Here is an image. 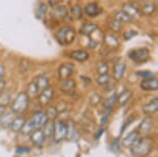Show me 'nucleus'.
<instances>
[{
	"label": "nucleus",
	"instance_id": "obj_3",
	"mask_svg": "<svg viewBox=\"0 0 158 157\" xmlns=\"http://www.w3.org/2000/svg\"><path fill=\"white\" fill-rule=\"evenodd\" d=\"M76 37L77 32L71 26H63V27L59 28L55 34L56 40L58 41L59 44H61L63 47H67L71 44L76 40Z\"/></svg>",
	"mask_w": 158,
	"mask_h": 157
},
{
	"label": "nucleus",
	"instance_id": "obj_36",
	"mask_svg": "<svg viewBox=\"0 0 158 157\" xmlns=\"http://www.w3.org/2000/svg\"><path fill=\"white\" fill-rule=\"evenodd\" d=\"M11 102L10 99V92H6V91H3L2 93H0V105L6 108L7 105H10Z\"/></svg>",
	"mask_w": 158,
	"mask_h": 157
},
{
	"label": "nucleus",
	"instance_id": "obj_17",
	"mask_svg": "<svg viewBox=\"0 0 158 157\" xmlns=\"http://www.w3.org/2000/svg\"><path fill=\"white\" fill-rule=\"evenodd\" d=\"M31 119L33 121V123L36 128H41V127L49 121L48 120L46 113H44V111H34L33 114H32Z\"/></svg>",
	"mask_w": 158,
	"mask_h": 157
},
{
	"label": "nucleus",
	"instance_id": "obj_5",
	"mask_svg": "<svg viewBox=\"0 0 158 157\" xmlns=\"http://www.w3.org/2000/svg\"><path fill=\"white\" fill-rule=\"evenodd\" d=\"M67 134V124L62 120H54V133L53 140L55 143H60L66 138Z\"/></svg>",
	"mask_w": 158,
	"mask_h": 157
},
{
	"label": "nucleus",
	"instance_id": "obj_43",
	"mask_svg": "<svg viewBox=\"0 0 158 157\" xmlns=\"http://www.w3.org/2000/svg\"><path fill=\"white\" fill-rule=\"evenodd\" d=\"M112 112H113V109H106V112L102 114V116L100 118V127L104 126V124L108 122L110 116L112 115Z\"/></svg>",
	"mask_w": 158,
	"mask_h": 157
},
{
	"label": "nucleus",
	"instance_id": "obj_32",
	"mask_svg": "<svg viewBox=\"0 0 158 157\" xmlns=\"http://www.w3.org/2000/svg\"><path fill=\"white\" fill-rule=\"evenodd\" d=\"M47 109H46V115L48 117V120H51V121H54L57 119V116H58V111H57V106L56 105H49L48 106H46Z\"/></svg>",
	"mask_w": 158,
	"mask_h": 157
},
{
	"label": "nucleus",
	"instance_id": "obj_52",
	"mask_svg": "<svg viewBox=\"0 0 158 157\" xmlns=\"http://www.w3.org/2000/svg\"><path fill=\"white\" fill-rule=\"evenodd\" d=\"M132 1H135V2H138V1H142V0H132Z\"/></svg>",
	"mask_w": 158,
	"mask_h": 157
},
{
	"label": "nucleus",
	"instance_id": "obj_21",
	"mask_svg": "<svg viewBox=\"0 0 158 157\" xmlns=\"http://www.w3.org/2000/svg\"><path fill=\"white\" fill-rule=\"evenodd\" d=\"M156 10H157L156 4H155L153 1H148V2H145L141 6L139 13H141V16L151 17L156 13Z\"/></svg>",
	"mask_w": 158,
	"mask_h": 157
},
{
	"label": "nucleus",
	"instance_id": "obj_46",
	"mask_svg": "<svg viewBox=\"0 0 158 157\" xmlns=\"http://www.w3.org/2000/svg\"><path fill=\"white\" fill-rule=\"evenodd\" d=\"M135 35H138V32L135 31V30H132V29H129V30L125 31L124 33H123V37H124L125 40H129L132 37H135Z\"/></svg>",
	"mask_w": 158,
	"mask_h": 157
},
{
	"label": "nucleus",
	"instance_id": "obj_7",
	"mask_svg": "<svg viewBox=\"0 0 158 157\" xmlns=\"http://www.w3.org/2000/svg\"><path fill=\"white\" fill-rule=\"evenodd\" d=\"M154 129H155V123L152 116L145 117L138 127L139 132L141 133V135L143 134L144 137H146V135H151Z\"/></svg>",
	"mask_w": 158,
	"mask_h": 157
},
{
	"label": "nucleus",
	"instance_id": "obj_10",
	"mask_svg": "<svg viewBox=\"0 0 158 157\" xmlns=\"http://www.w3.org/2000/svg\"><path fill=\"white\" fill-rule=\"evenodd\" d=\"M122 10L129 17V19L132 21H136L141 18V13H139V8H138L135 4L132 3H123L122 4Z\"/></svg>",
	"mask_w": 158,
	"mask_h": 157
},
{
	"label": "nucleus",
	"instance_id": "obj_50",
	"mask_svg": "<svg viewBox=\"0 0 158 157\" xmlns=\"http://www.w3.org/2000/svg\"><path fill=\"white\" fill-rule=\"evenodd\" d=\"M5 86H6V83H5L4 80H1L0 81V93H2L5 90Z\"/></svg>",
	"mask_w": 158,
	"mask_h": 157
},
{
	"label": "nucleus",
	"instance_id": "obj_48",
	"mask_svg": "<svg viewBox=\"0 0 158 157\" xmlns=\"http://www.w3.org/2000/svg\"><path fill=\"white\" fill-rule=\"evenodd\" d=\"M104 131H106V128H104L103 126H102V127H100V128L98 129L97 133L95 134V138H96V140H99V138H100L101 137H102V134L104 133Z\"/></svg>",
	"mask_w": 158,
	"mask_h": 157
},
{
	"label": "nucleus",
	"instance_id": "obj_40",
	"mask_svg": "<svg viewBox=\"0 0 158 157\" xmlns=\"http://www.w3.org/2000/svg\"><path fill=\"white\" fill-rule=\"evenodd\" d=\"M121 135H119V137L115 138L114 140H113L112 144H111V150L113 152L117 153L119 151L121 150Z\"/></svg>",
	"mask_w": 158,
	"mask_h": 157
},
{
	"label": "nucleus",
	"instance_id": "obj_9",
	"mask_svg": "<svg viewBox=\"0 0 158 157\" xmlns=\"http://www.w3.org/2000/svg\"><path fill=\"white\" fill-rule=\"evenodd\" d=\"M102 43L104 48L108 49L110 52L120 48V40L114 33H108L104 35L102 38Z\"/></svg>",
	"mask_w": 158,
	"mask_h": 157
},
{
	"label": "nucleus",
	"instance_id": "obj_31",
	"mask_svg": "<svg viewBox=\"0 0 158 157\" xmlns=\"http://www.w3.org/2000/svg\"><path fill=\"white\" fill-rule=\"evenodd\" d=\"M15 117V114H13L11 112L10 113H5L3 116L0 117V125L1 127H3V128H8L11 123V121H13Z\"/></svg>",
	"mask_w": 158,
	"mask_h": 157
},
{
	"label": "nucleus",
	"instance_id": "obj_28",
	"mask_svg": "<svg viewBox=\"0 0 158 157\" xmlns=\"http://www.w3.org/2000/svg\"><path fill=\"white\" fill-rule=\"evenodd\" d=\"M34 81H35V83H36L40 92L41 90H44V89H46L48 86H50V80L47 76H44V75L37 76Z\"/></svg>",
	"mask_w": 158,
	"mask_h": 157
},
{
	"label": "nucleus",
	"instance_id": "obj_30",
	"mask_svg": "<svg viewBox=\"0 0 158 157\" xmlns=\"http://www.w3.org/2000/svg\"><path fill=\"white\" fill-rule=\"evenodd\" d=\"M41 128H43V130H44L47 140L48 138L53 140V133H54V121L49 120L43 127H41Z\"/></svg>",
	"mask_w": 158,
	"mask_h": 157
},
{
	"label": "nucleus",
	"instance_id": "obj_2",
	"mask_svg": "<svg viewBox=\"0 0 158 157\" xmlns=\"http://www.w3.org/2000/svg\"><path fill=\"white\" fill-rule=\"evenodd\" d=\"M29 102H30V98L28 97L27 93L20 92L10 105L11 113L15 114L16 116H18V115H24L29 108Z\"/></svg>",
	"mask_w": 158,
	"mask_h": 157
},
{
	"label": "nucleus",
	"instance_id": "obj_39",
	"mask_svg": "<svg viewBox=\"0 0 158 157\" xmlns=\"http://www.w3.org/2000/svg\"><path fill=\"white\" fill-rule=\"evenodd\" d=\"M109 27H110V29H111L112 31L119 32V31H121L122 28H123V24H122L121 22H119V21L113 19L112 21H110Z\"/></svg>",
	"mask_w": 158,
	"mask_h": 157
},
{
	"label": "nucleus",
	"instance_id": "obj_20",
	"mask_svg": "<svg viewBox=\"0 0 158 157\" xmlns=\"http://www.w3.org/2000/svg\"><path fill=\"white\" fill-rule=\"evenodd\" d=\"M142 90L144 91H157L158 90V80L157 78H152L147 80H142L139 84Z\"/></svg>",
	"mask_w": 158,
	"mask_h": 157
},
{
	"label": "nucleus",
	"instance_id": "obj_8",
	"mask_svg": "<svg viewBox=\"0 0 158 157\" xmlns=\"http://www.w3.org/2000/svg\"><path fill=\"white\" fill-rule=\"evenodd\" d=\"M51 18L55 21H64L66 18L69 16V10L65 5L58 4L53 7L52 11H51Z\"/></svg>",
	"mask_w": 158,
	"mask_h": 157
},
{
	"label": "nucleus",
	"instance_id": "obj_13",
	"mask_svg": "<svg viewBox=\"0 0 158 157\" xmlns=\"http://www.w3.org/2000/svg\"><path fill=\"white\" fill-rule=\"evenodd\" d=\"M139 137H142V135H141V133L139 132L138 129L132 130V131L128 132L126 134V137L121 141V146L130 149V148L133 146V144L139 140Z\"/></svg>",
	"mask_w": 158,
	"mask_h": 157
},
{
	"label": "nucleus",
	"instance_id": "obj_26",
	"mask_svg": "<svg viewBox=\"0 0 158 157\" xmlns=\"http://www.w3.org/2000/svg\"><path fill=\"white\" fill-rule=\"evenodd\" d=\"M48 14V5L46 2H38L35 8V16L37 19L44 20Z\"/></svg>",
	"mask_w": 158,
	"mask_h": 157
},
{
	"label": "nucleus",
	"instance_id": "obj_29",
	"mask_svg": "<svg viewBox=\"0 0 158 157\" xmlns=\"http://www.w3.org/2000/svg\"><path fill=\"white\" fill-rule=\"evenodd\" d=\"M26 93H27L29 98H37L38 94H40V90H38V87L35 81H31L27 85V92Z\"/></svg>",
	"mask_w": 158,
	"mask_h": 157
},
{
	"label": "nucleus",
	"instance_id": "obj_25",
	"mask_svg": "<svg viewBox=\"0 0 158 157\" xmlns=\"http://www.w3.org/2000/svg\"><path fill=\"white\" fill-rule=\"evenodd\" d=\"M35 129H36V127H35L33 121H32V119L30 118V119L25 121V123H24L22 129H21V131L19 133H21V134H23V135H26V137H29V135L31 134V132Z\"/></svg>",
	"mask_w": 158,
	"mask_h": 157
},
{
	"label": "nucleus",
	"instance_id": "obj_34",
	"mask_svg": "<svg viewBox=\"0 0 158 157\" xmlns=\"http://www.w3.org/2000/svg\"><path fill=\"white\" fill-rule=\"evenodd\" d=\"M70 14H71V17H73L74 20H81L83 14H84V13H83L82 7L80 6L79 4H76V5H73V6L71 7Z\"/></svg>",
	"mask_w": 158,
	"mask_h": 157
},
{
	"label": "nucleus",
	"instance_id": "obj_15",
	"mask_svg": "<svg viewBox=\"0 0 158 157\" xmlns=\"http://www.w3.org/2000/svg\"><path fill=\"white\" fill-rule=\"evenodd\" d=\"M102 11H103L102 8L97 3H95V2H91V3L86 4V6L83 10V13L90 18H96L97 16L102 14Z\"/></svg>",
	"mask_w": 158,
	"mask_h": 157
},
{
	"label": "nucleus",
	"instance_id": "obj_35",
	"mask_svg": "<svg viewBox=\"0 0 158 157\" xmlns=\"http://www.w3.org/2000/svg\"><path fill=\"white\" fill-rule=\"evenodd\" d=\"M114 19L119 21V22H121L122 24H124V23H130L131 22V20L129 19V17H128L123 10L116 11V13L114 14Z\"/></svg>",
	"mask_w": 158,
	"mask_h": 157
},
{
	"label": "nucleus",
	"instance_id": "obj_24",
	"mask_svg": "<svg viewBox=\"0 0 158 157\" xmlns=\"http://www.w3.org/2000/svg\"><path fill=\"white\" fill-rule=\"evenodd\" d=\"M97 29L98 26L94 23H86L80 29V33H81V35H85V36H90Z\"/></svg>",
	"mask_w": 158,
	"mask_h": 157
},
{
	"label": "nucleus",
	"instance_id": "obj_12",
	"mask_svg": "<svg viewBox=\"0 0 158 157\" xmlns=\"http://www.w3.org/2000/svg\"><path fill=\"white\" fill-rule=\"evenodd\" d=\"M74 66L71 63H62L58 67V78L60 81H64L71 78L73 75Z\"/></svg>",
	"mask_w": 158,
	"mask_h": 157
},
{
	"label": "nucleus",
	"instance_id": "obj_4",
	"mask_svg": "<svg viewBox=\"0 0 158 157\" xmlns=\"http://www.w3.org/2000/svg\"><path fill=\"white\" fill-rule=\"evenodd\" d=\"M128 57L133 63L143 64L150 59V51L147 48H139L129 52Z\"/></svg>",
	"mask_w": 158,
	"mask_h": 157
},
{
	"label": "nucleus",
	"instance_id": "obj_16",
	"mask_svg": "<svg viewBox=\"0 0 158 157\" xmlns=\"http://www.w3.org/2000/svg\"><path fill=\"white\" fill-rule=\"evenodd\" d=\"M76 87H77V83L71 78L64 80V81H61V84L59 86L61 92L67 94V95H71L76 91Z\"/></svg>",
	"mask_w": 158,
	"mask_h": 157
},
{
	"label": "nucleus",
	"instance_id": "obj_37",
	"mask_svg": "<svg viewBox=\"0 0 158 157\" xmlns=\"http://www.w3.org/2000/svg\"><path fill=\"white\" fill-rule=\"evenodd\" d=\"M111 82V76L109 73H106V75H98L97 79H96V83L99 86H108Z\"/></svg>",
	"mask_w": 158,
	"mask_h": 157
},
{
	"label": "nucleus",
	"instance_id": "obj_18",
	"mask_svg": "<svg viewBox=\"0 0 158 157\" xmlns=\"http://www.w3.org/2000/svg\"><path fill=\"white\" fill-rule=\"evenodd\" d=\"M68 57L74 61L83 63L89 59V53L86 50H73L70 53H68Z\"/></svg>",
	"mask_w": 158,
	"mask_h": 157
},
{
	"label": "nucleus",
	"instance_id": "obj_23",
	"mask_svg": "<svg viewBox=\"0 0 158 157\" xmlns=\"http://www.w3.org/2000/svg\"><path fill=\"white\" fill-rule=\"evenodd\" d=\"M131 97H132V92H131L129 89H125V90L122 91L119 95H117L116 103H117L120 108H122V106H125L128 102H129Z\"/></svg>",
	"mask_w": 158,
	"mask_h": 157
},
{
	"label": "nucleus",
	"instance_id": "obj_22",
	"mask_svg": "<svg viewBox=\"0 0 158 157\" xmlns=\"http://www.w3.org/2000/svg\"><path fill=\"white\" fill-rule=\"evenodd\" d=\"M26 120H27V119L24 117V115H18V116H15L8 128H10L11 131H14L16 133L20 132Z\"/></svg>",
	"mask_w": 158,
	"mask_h": 157
},
{
	"label": "nucleus",
	"instance_id": "obj_45",
	"mask_svg": "<svg viewBox=\"0 0 158 157\" xmlns=\"http://www.w3.org/2000/svg\"><path fill=\"white\" fill-rule=\"evenodd\" d=\"M133 119H135V116H131V117H128V118H127V120L125 121V122H124V124H123V125H122V127H121L120 135H122V134H123L125 130L127 129V127H129V125H130V124L133 122Z\"/></svg>",
	"mask_w": 158,
	"mask_h": 157
},
{
	"label": "nucleus",
	"instance_id": "obj_38",
	"mask_svg": "<svg viewBox=\"0 0 158 157\" xmlns=\"http://www.w3.org/2000/svg\"><path fill=\"white\" fill-rule=\"evenodd\" d=\"M116 98H117V94L113 93L111 96H109L108 98L103 101V108L106 109H113V106L116 103Z\"/></svg>",
	"mask_w": 158,
	"mask_h": 157
},
{
	"label": "nucleus",
	"instance_id": "obj_27",
	"mask_svg": "<svg viewBox=\"0 0 158 157\" xmlns=\"http://www.w3.org/2000/svg\"><path fill=\"white\" fill-rule=\"evenodd\" d=\"M66 138L70 141H77L79 138V133L76 128V124L73 121H69L67 123V134Z\"/></svg>",
	"mask_w": 158,
	"mask_h": 157
},
{
	"label": "nucleus",
	"instance_id": "obj_44",
	"mask_svg": "<svg viewBox=\"0 0 158 157\" xmlns=\"http://www.w3.org/2000/svg\"><path fill=\"white\" fill-rule=\"evenodd\" d=\"M101 102V96L98 93H93L90 97V103L92 105L96 106Z\"/></svg>",
	"mask_w": 158,
	"mask_h": 157
},
{
	"label": "nucleus",
	"instance_id": "obj_11",
	"mask_svg": "<svg viewBox=\"0 0 158 157\" xmlns=\"http://www.w3.org/2000/svg\"><path fill=\"white\" fill-rule=\"evenodd\" d=\"M30 142L33 144L35 147H40L44 144V142L47 141V138L44 135V132L43 128H36L35 130L31 132V134L29 135Z\"/></svg>",
	"mask_w": 158,
	"mask_h": 157
},
{
	"label": "nucleus",
	"instance_id": "obj_51",
	"mask_svg": "<svg viewBox=\"0 0 158 157\" xmlns=\"http://www.w3.org/2000/svg\"><path fill=\"white\" fill-rule=\"evenodd\" d=\"M5 114V108L2 105H0V117H2Z\"/></svg>",
	"mask_w": 158,
	"mask_h": 157
},
{
	"label": "nucleus",
	"instance_id": "obj_47",
	"mask_svg": "<svg viewBox=\"0 0 158 157\" xmlns=\"http://www.w3.org/2000/svg\"><path fill=\"white\" fill-rule=\"evenodd\" d=\"M28 67H29V61L27 59H22L20 62V72H26L28 70Z\"/></svg>",
	"mask_w": 158,
	"mask_h": 157
},
{
	"label": "nucleus",
	"instance_id": "obj_33",
	"mask_svg": "<svg viewBox=\"0 0 158 157\" xmlns=\"http://www.w3.org/2000/svg\"><path fill=\"white\" fill-rule=\"evenodd\" d=\"M95 67H96V72L98 75H106L109 72V64L104 60L97 61Z\"/></svg>",
	"mask_w": 158,
	"mask_h": 157
},
{
	"label": "nucleus",
	"instance_id": "obj_14",
	"mask_svg": "<svg viewBox=\"0 0 158 157\" xmlns=\"http://www.w3.org/2000/svg\"><path fill=\"white\" fill-rule=\"evenodd\" d=\"M126 64L124 62H117V63L114 64L113 66V75L112 78L115 80L116 82H120L123 76L125 75V72H126Z\"/></svg>",
	"mask_w": 158,
	"mask_h": 157
},
{
	"label": "nucleus",
	"instance_id": "obj_19",
	"mask_svg": "<svg viewBox=\"0 0 158 157\" xmlns=\"http://www.w3.org/2000/svg\"><path fill=\"white\" fill-rule=\"evenodd\" d=\"M143 113L147 116H152V115L157 114L158 112V98L155 97L154 99H152L150 102L146 103V105H143L142 108Z\"/></svg>",
	"mask_w": 158,
	"mask_h": 157
},
{
	"label": "nucleus",
	"instance_id": "obj_1",
	"mask_svg": "<svg viewBox=\"0 0 158 157\" xmlns=\"http://www.w3.org/2000/svg\"><path fill=\"white\" fill-rule=\"evenodd\" d=\"M154 145L155 141L152 135L139 137V140L130 148L131 154L135 157H147L153 151Z\"/></svg>",
	"mask_w": 158,
	"mask_h": 157
},
{
	"label": "nucleus",
	"instance_id": "obj_6",
	"mask_svg": "<svg viewBox=\"0 0 158 157\" xmlns=\"http://www.w3.org/2000/svg\"><path fill=\"white\" fill-rule=\"evenodd\" d=\"M55 96V91H54V88L52 86H48L46 89L41 90L40 94L37 96V100H38V103H40V106H44L46 108L52 102L53 98Z\"/></svg>",
	"mask_w": 158,
	"mask_h": 157
},
{
	"label": "nucleus",
	"instance_id": "obj_49",
	"mask_svg": "<svg viewBox=\"0 0 158 157\" xmlns=\"http://www.w3.org/2000/svg\"><path fill=\"white\" fill-rule=\"evenodd\" d=\"M4 75H5V66L3 64H0V81L3 80Z\"/></svg>",
	"mask_w": 158,
	"mask_h": 157
},
{
	"label": "nucleus",
	"instance_id": "obj_42",
	"mask_svg": "<svg viewBox=\"0 0 158 157\" xmlns=\"http://www.w3.org/2000/svg\"><path fill=\"white\" fill-rule=\"evenodd\" d=\"M136 76H139L143 80H147V79H152L154 78V72H150V70H139V72H136Z\"/></svg>",
	"mask_w": 158,
	"mask_h": 157
},
{
	"label": "nucleus",
	"instance_id": "obj_41",
	"mask_svg": "<svg viewBox=\"0 0 158 157\" xmlns=\"http://www.w3.org/2000/svg\"><path fill=\"white\" fill-rule=\"evenodd\" d=\"M31 152V148L27 146H17L15 149V153L17 155H26Z\"/></svg>",
	"mask_w": 158,
	"mask_h": 157
}]
</instances>
